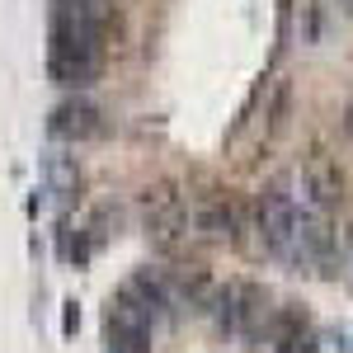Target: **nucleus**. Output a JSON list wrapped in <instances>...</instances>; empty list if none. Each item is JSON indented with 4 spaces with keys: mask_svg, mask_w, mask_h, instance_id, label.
<instances>
[{
    "mask_svg": "<svg viewBox=\"0 0 353 353\" xmlns=\"http://www.w3.org/2000/svg\"><path fill=\"white\" fill-rule=\"evenodd\" d=\"M349 132H353V113H349Z\"/></svg>",
    "mask_w": 353,
    "mask_h": 353,
    "instance_id": "9",
    "label": "nucleus"
},
{
    "mask_svg": "<svg viewBox=\"0 0 353 353\" xmlns=\"http://www.w3.org/2000/svg\"><path fill=\"white\" fill-rule=\"evenodd\" d=\"M151 334H156V316L141 311L128 292H118L109 306V353H151Z\"/></svg>",
    "mask_w": 353,
    "mask_h": 353,
    "instance_id": "3",
    "label": "nucleus"
},
{
    "mask_svg": "<svg viewBox=\"0 0 353 353\" xmlns=\"http://www.w3.org/2000/svg\"><path fill=\"white\" fill-rule=\"evenodd\" d=\"M193 226H198L203 236H212V241H236V231H241V208H236L231 198H203L198 212H193Z\"/></svg>",
    "mask_w": 353,
    "mask_h": 353,
    "instance_id": "5",
    "label": "nucleus"
},
{
    "mask_svg": "<svg viewBox=\"0 0 353 353\" xmlns=\"http://www.w3.org/2000/svg\"><path fill=\"white\" fill-rule=\"evenodd\" d=\"M339 5H344V10H349V14H353V0H339Z\"/></svg>",
    "mask_w": 353,
    "mask_h": 353,
    "instance_id": "8",
    "label": "nucleus"
},
{
    "mask_svg": "<svg viewBox=\"0 0 353 353\" xmlns=\"http://www.w3.org/2000/svg\"><path fill=\"white\" fill-rule=\"evenodd\" d=\"M57 132L71 137V141L94 137V132H99V109H94L90 99H71V104H61V109H57Z\"/></svg>",
    "mask_w": 353,
    "mask_h": 353,
    "instance_id": "6",
    "label": "nucleus"
},
{
    "mask_svg": "<svg viewBox=\"0 0 353 353\" xmlns=\"http://www.w3.org/2000/svg\"><path fill=\"white\" fill-rule=\"evenodd\" d=\"M217 321L221 330L241 334V339H264L269 330V297L250 283H231L217 292Z\"/></svg>",
    "mask_w": 353,
    "mask_h": 353,
    "instance_id": "2",
    "label": "nucleus"
},
{
    "mask_svg": "<svg viewBox=\"0 0 353 353\" xmlns=\"http://www.w3.org/2000/svg\"><path fill=\"white\" fill-rule=\"evenodd\" d=\"M297 221H301V193H292V179H273L269 189L254 198V226L269 254L292 259L297 245Z\"/></svg>",
    "mask_w": 353,
    "mask_h": 353,
    "instance_id": "1",
    "label": "nucleus"
},
{
    "mask_svg": "<svg viewBox=\"0 0 353 353\" xmlns=\"http://www.w3.org/2000/svg\"><path fill=\"white\" fill-rule=\"evenodd\" d=\"M146 221H151V231L170 245L189 226V208H184V198L170 189V184H156V189H146Z\"/></svg>",
    "mask_w": 353,
    "mask_h": 353,
    "instance_id": "4",
    "label": "nucleus"
},
{
    "mask_svg": "<svg viewBox=\"0 0 353 353\" xmlns=\"http://www.w3.org/2000/svg\"><path fill=\"white\" fill-rule=\"evenodd\" d=\"M349 264H353V231H349Z\"/></svg>",
    "mask_w": 353,
    "mask_h": 353,
    "instance_id": "7",
    "label": "nucleus"
}]
</instances>
